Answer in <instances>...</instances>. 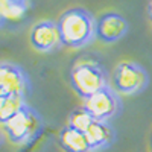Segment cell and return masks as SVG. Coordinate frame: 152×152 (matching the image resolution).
<instances>
[{
    "mask_svg": "<svg viewBox=\"0 0 152 152\" xmlns=\"http://www.w3.org/2000/svg\"><path fill=\"white\" fill-rule=\"evenodd\" d=\"M62 46L79 49L96 38V18L82 8H72L58 18Z\"/></svg>",
    "mask_w": 152,
    "mask_h": 152,
    "instance_id": "cell-1",
    "label": "cell"
},
{
    "mask_svg": "<svg viewBox=\"0 0 152 152\" xmlns=\"http://www.w3.org/2000/svg\"><path fill=\"white\" fill-rule=\"evenodd\" d=\"M70 82L73 90L84 100L90 97L91 94L110 87V81L105 70L100 66H97L96 62H90V61L79 62L72 69Z\"/></svg>",
    "mask_w": 152,
    "mask_h": 152,
    "instance_id": "cell-2",
    "label": "cell"
},
{
    "mask_svg": "<svg viewBox=\"0 0 152 152\" xmlns=\"http://www.w3.org/2000/svg\"><path fill=\"white\" fill-rule=\"evenodd\" d=\"M2 126L3 132L8 135V138L12 143L23 145L34 140L40 134L43 128V122L40 114L29 105H26L18 114L2 123Z\"/></svg>",
    "mask_w": 152,
    "mask_h": 152,
    "instance_id": "cell-3",
    "label": "cell"
},
{
    "mask_svg": "<svg viewBox=\"0 0 152 152\" xmlns=\"http://www.w3.org/2000/svg\"><path fill=\"white\" fill-rule=\"evenodd\" d=\"M148 82L149 75L145 69L129 61L119 62L111 75V88L117 94H137L145 90Z\"/></svg>",
    "mask_w": 152,
    "mask_h": 152,
    "instance_id": "cell-4",
    "label": "cell"
},
{
    "mask_svg": "<svg viewBox=\"0 0 152 152\" xmlns=\"http://www.w3.org/2000/svg\"><path fill=\"white\" fill-rule=\"evenodd\" d=\"M31 85L24 70L12 62L3 61L0 64V97L21 96L28 97Z\"/></svg>",
    "mask_w": 152,
    "mask_h": 152,
    "instance_id": "cell-5",
    "label": "cell"
},
{
    "mask_svg": "<svg viewBox=\"0 0 152 152\" xmlns=\"http://www.w3.org/2000/svg\"><path fill=\"white\" fill-rule=\"evenodd\" d=\"M82 107L94 117V120L108 122L119 111V94L110 85L104 90L91 94L90 97H87Z\"/></svg>",
    "mask_w": 152,
    "mask_h": 152,
    "instance_id": "cell-6",
    "label": "cell"
},
{
    "mask_svg": "<svg viewBox=\"0 0 152 152\" xmlns=\"http://www.w3.org/2000/svg\"><path fill=\"white\" fill-rule=\"evenodd\" d=\"M128 32V21L117 12H105L96 18V38L102 43H116Z\"/></svg>",
    "mask_w": 152,
    "mask_h": 152,
    "instance_id": "cell-7",
    "label": "cell"
},
{
    "mask_svg": "<svg viewBox=\"0 0 152 152\" xmlns=\"http://www.w3.org/2000/svg\"><path fill=\"white\" fill-rule=\"evenodd\" d=\"M29 40L32 47L40 52H50L59 44H62L58 23L50 20H43L34 24L31 29Z\"/></svg>",
    "mask_w": 152,
    "mask_h": 152,
    "instance_id": "cell-8",
    "label": "cell"
},
{
    "mask_svg": "<svg viewBox=\"0 0 152 152\" xmlns=\"http://www.w3.org/2000/svg\"><path fill=\"white\" fill-rule=\"evenodd\" d=\"M85 137L91 151H97V149H104L110 146L114 142V131L108 125V122L94 120V123L87 129Z\"/></svg>",
    "mask_w": 152,
    "mask_h": 152,
    "instance_id": "cell-9",
    "label": "cell"
},
{
    "mask_svg": "<svg viewBox=\"0 0 152 152\" xmlns=\"http://www.w3.org/2000/svg\"><path fill=\"white\" fill-rule=\"evenodd\" d=\"M58 142L59 146L66 152H91V148L88 145L85 134L70 128L69 125L59 131Z\"/></svg>",
    "mask_w": 152,
    "mask_h": 152,
    "instance_id": "cell-10",
    "label": "cell"
},
{
    "mask_svg": "<svg viewBox=\"0 0 152 152\" xmlns=\"http://www.w3.org/2000/svg\"><path fill=\"white\" fill-rule=\"evenodd\" d=\"M29 9L28 0H0V17H2V24L8 21L14 23L20 21Z\"/></svg>",
    "mask_w": 152,
    "mask_h": 152,
    "instance_id": "cell-11",
    "label": "cell"
},
{
    "mask_svg": "<svg viewBox=\"0 0 152 152\" xmlns=\"http://www.w3.org/2000/svg\"><path fill=\"white\" fill-rule=\"evenodd\" d=\"M26 105V97L21 96L0 97V122L5 123L11 117H14L15 114H18Z\"/></svg>",
    "mask_w": 152,
    "mask_h": 152,
    "instance_id": "cell-12",
    "label": "cell"
},
{
    "mask_svg": "<svg viewBox=\"0 0 152 152\" xmlns=\"http://www.w3.org/2000/svg\"><path fill=\"white\" fill-rule=\"evenodd\" d=\"M94 123V117L88 113L84 107H79L70 113V117H69V126L76 131H81V132H87V129Z\"/></svg>",
    "mask_w": 152,
    "mask_h": 152,
    "instance_id": "cell-13",
    "label": "cell"
},
{
    "mask_svg": "<svg viewBox=\"0 0 152 152\" xmlns=\"http://www.w3.org/2000/svg\"><path fill=\"white\" fill-rule=\"evenodd\" d=\"M148 15H149V20L152 21V0H151L149 5H148Z\"/></svg>",
    "mask_w": 152,
    "mask_h": 152,
    "instance_id": "cell-14",
    "label": "cell"
}]
</instances>
